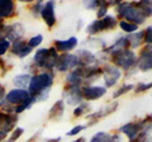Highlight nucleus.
I'll list each match as a JSON object with an SVG mask.
<instances>
[{"mask_svg": "<svg viewBox=\"0 0 152 142\" xmlns=\"http://www.w3.org/2000/svg\"><path fill=\"white\" fill-rule=\"evenodd\" d=\"M47 55H48V48H39V50H37L36 53H34V57H33V65H34L36 67L43 69V65H45Z\"/></svg>", "mask_w": 152, "mask_h": 142, "instance_id": "nucleus-21", "label": "nucleus"}, {"mask_svg": "<svg viewBox=\"0 0 152 142\" xmlns=\"http://www.w3.org/2000/svg\"><path fill=\"white\" fill-rule=\"evenodd\" d=\"M72 142H86V140H85L84 137H80V138H77L76 141H72Z\"/></svg>", "mask_w": 152, "mask_h": 142, "instance_id": "nucleus-38", "label": "nucleus"}, {"mask_svg": "<svg viewBox=\"0 0 152 142\" xmlns=\"http://www.w3.org/2000/svg\"><path fill=\"white\" fill-rule=\"evenodd\" d=\"M61 137H53V138H47L46 142H60Z\"/></svg>", "mask_w": 152, "mask_h": 142, "instance_id": "nucleus-37", "label": "nucleus"}, {"mask_svg": "<svg viewBox=\"0 0 152 142\" xmlns=\"http://www.w3.org/2000/svg\"><path fill=\"white\" fill-rule=\"evenodd\" d=\"M75 67H79V60H77V56L72 53L60 55L55 66V69L58 72H67L69 70H74Z\"/></svg>", "mask_w": 152, "mask_h": 142, "instance_id": "nucleus-4", "label": "nucleus"}, {"mask_svg": "<svg viewBox=\"0 0 152 142\" xmlns=\"http://www.w3.org/2000/svg\"><path fill=\"white\" fill-rule=\"evenodd\" d=\"M55 74L52 71H43L41 74L32 75L29 86H28V93L32 98H37L39 94L46 90H51V86L53 85Z\"/></svg>", "mask_w": 152, "mask_h": 142, "instance_id": "nucleus-1", "label": "nucleus"}, {"mask_svg": "<svg viewBox=\"0 0 152 142\" xmlns=\"http://www.w3.org/2000/svg\"><path fill=\"white\" fill-rule=\"evenodd\" d=\"M42 42H43V36L42 34H36V36H33L29 41H28V45H29V47L33 50V48H36V47L39 46Z\"/></svg>", "mask_w": 152, "mask_h": 142, "instance_id": "nucleus-27", "label": "nucleus"}, {"mask_svg": "<svg viewBox=\"0 0 152 142\" xmlns=\"http://www.w3.org/2000/svg\"><path fill=\"white\" fill-rule=\"evenodd\" d=\"M8 137V135L5 133V132H3V131H0V142H4L5 141V138Z\"/></svg>", "mask_w": 152, "mask_h": 142, "instance_id": "nucleus-36", "label": "nucleus"}, {"mask_svg": "<svg viewBox=\"0 0 152 142\" xmlns=\"http://www.w3.org/2000/svg\"><path fill=\"white\" fill-rule=\"evenodd\" d=\"M23 133H24V130H23L22 127H15V130L9 133V136L7 137L4 142H17L22 137Z\"/></svg>", "mask_w": 152, "mask_h": 142, "instance_id": "nucleus-22", "label": "nucleus"}, {"mask_svg": "<svg viewBox=\"0 0 152 142\" xmlns=\"http://www.w3.org/2000/svg\"><path fill=\"white\" fill-rule=\"evenodd\" d=\"M134 88L132 84H124V85H122V86L118 89V90L113 94V98H118V97H121V95H123V94H126V93H128L129 90H132V89Z\"/></svg>", "mask_w": 152, "mask_h": 142, "instance_id": "nucleus-28", "label": "nucleus"}, {"mask_svg": "<svg viewBox=\"0 0 152 142\" xmlns=\"http://www.w3.org/2000/svg\"><path fill=\"white\" fill-rule=\"evenodd\" d=\"M10 50H12V53L15 55L19 59L27 57V56H29L31 52H32V48L29 47V45H28V41H24L23 38L14 41L10 46Z\"/></svg>", "mask_w": 152, "mask_h": 142, "instance_id": "nucleus-12", "label": "nucleus"}, {"mask_svg": "<svg viewBox=\"0 0 152 142\" xmlns=\"http://www.w3.org/2000/svg\"><path fill=\"white\" fill-rule=\"evenodd\" d=\"M118 14L121 17L126 18L128 22H134V24H142L146 20V15L141 9L137 7V4L134 3H119L118 4Z\"/></svg>", "mask_w": 152, "mask_h": 142, "instance_id": "nucleus-2", "label": "nucleus"}, {"mask_svg": "<svg viewBox=\"0 0 152 142\" xmlns=\"http://www.w3.org/2000/svg\"><path fill=\"white\" fill-rule=\"evenodd\" d=\"M83 98L86 100H96V99L102 98L104 94L107 93V88L104 86H85L83 90Z\"/></svg>", "mask_w": 152, "mask_h": 142, "instance_id": "nucleus-14", "label": "nucleus"}, {"mask_svg": "<svg viewBox=\"0 0 152 142\" xmlns=\"http://www.w3.org/2000/svg\"><path fill=\"white\" fill-rule=\"evenodd\" d=\"M112 136L107 133V132H98L96 135L93 136V138L90 142H110Z\"/></svg>", "mask_w": 152, "mask_h": 142, "instance_id": "nucleus-23", "label": "nucleus"}, {"mask_svg": "<svg viewBox=\"0 0 152 142\" xmlns=\"http://www.w3.org/2000/svg\"><path fill=\"white\" fill-rule=\"evenodd\" d=\"M150 89H152V81L146 84V83H140L138 85L136 86V93H143L146 90H150Z\"/></svg>", "mask_w": 152, "mask_h": 142, "instance_id": "nucleus-31", "label": "nucleus"}, {"mask_svg": "<svg viewBox=\"0 0 152 142\" xmlns=\"http://www.w3.org/2000/svg\"><path fill=\"white\" fill-rule=\"evenodd\" d=\"M77 42L79 40L76 37H70L69 40H65V41H61V40H57L55 41V48L56 51H60V52H64V53H67L69 51H72L76 48L77 46Z\"/></svg>", "mask_w": 152, "mask_h": 142, "instance_id": "nucleus-15", "label": "nucleus"}, {"mask_svg": "<svg viewBox=\"0 0 152 142\" xmlns=\"http://www.w3.org/2000/svg\"><path fill=\"white\" fill-rule=\"evenodd\" d=\"M137 66L142 71L152 70V45H147L142 50L138 60H137Z\"/></svg>", "mask_w": 152, "mask_h": 142, "instance_id": "nucleus-10", "label": "nucleus"}, {"mask_svg": "<svg viewBox=\"0 0 152 142\" xmlns=\"http://www.w3.org/2000/svg\"><path fill=\"white\" fill-rule=\"evenodd\" d=\"M55 9H56L55 1H46L43 4V8H42V12H41L42 19L45 20V23L50 28H52V27L56 24V13H55Z\"/></svg>", "mask_w": 152, "mask_h": 142, "instance_id": "nucleus-9", "label": "nucleus"}, {"mask_svg": "<svg viewBox=\"0 0 152 142\" xmlns=\"http://www.w3.org/2000/svg\"><path fill=\"white\" fill-rule=\"evenodd\" d=\"M103 75H104V80H105V86L107 88H112L117 84V81L121 79L122 72L121 70L114 65H107L103 70Z\"/></svg>", "mask_w": 152, "mask_h": 142, "instance_id": "nucleus-8", "label": "nucleus"}, {"mask_svg": "<svg viewBox=\"0 0 152 142\" xmlns=\"http://www.w3.org/2000/svg\"><path fill=\"white\" fill-rule=\"evenodd\" d=\"M31 79H32V74L23 72V74H19V75H15V76H14L13 84H14V86H15V89H23V90H27V88L29 86Z\"/></svg>", "mask_w": 152, "mask_h": 142, "instance_id": "nucleus-17", "label": "nucleus"}, {"mask_svg": "<svg viewBox=\"0 0 152 142\" xmlns=\"http://www.w3.org/2000/svg\"><path fill=\"white\" fill-rule=\"evenodd\" d=\"M107 10H108V3L105 1H100L99 3V7H98V13H96V15L98 18H104V17H107Z\"/></svg>", "mask_w": 152, "mask_h": 142, "instance_id": "nucleus-29", "label": "nucleus"}, {"mask_svg": "<svg viewBox=\"0 0 152 142\" xmlns=\"http://www.w3.org/2000/svg\"><path fill=\"white\" fill-rule=\"evenodd\" d=\"M145 33V37H143V40L147 45H152V27H148L146 31H143Z\"/></svg>", "mask_w": 152, "mask_h": 142, "instance_id": "nucleus-33", "label": "nucleus"}, {"mask_svg": "<svg viewBox=\"0 0 152 142\" xmlns=\"http://www.w3.org/2000/svg\"><path fill=\"white\" fill-rule=\"evenodd\" d=\"M85 128H86V126H76L71 131L67 132V136H75V135H77L79 132H81L83 130H85Z\"/></svg>", "mask_w": 152, "mask_h": 142, "instance_id": "nucleus-34", "label": "nucleus"}, {"mask_svg": "<svg viewBox=\"0 0 152 142\" xmlns=\"http://www.w3.org/2000/svg\"><path fill=\"white\" fill-rule=\"evenodd\" d=\"M64 98L65 103H67L69 105H75V104H80L83 100V93L80 86H69L65 89L64 91Z\"/></svg>", "mask_w": 152, "mask_h": 142, "instance_id": "nucleus-11", "label": "nucleus"}, {"mask_svg": "<svg viewBox=\"0 0 152 142\" xmlns=\"http://www.w3.org/2000/svg\"><path fill=\"white\" fill-rule=\"evenodd\" d=\"M86 109H88V104H85V103L80 104L79 107H76V108H75V111H74V116H75V117H80V116H83L84 113L86 112Z\"/></svg>", "mask_w": 152, "mask_h": 142, "instance_id": "nucleus-32", "label": "nucleus"}, {"mask_svg": "<svg viewBox=\"0 0 152 142\" xmlns=\"http://www.w3.org/2000/svg\"><path fill=\"white\" fill-rule=\"evenodd\" d=\"M137 7L145 13L146 17L152 14V0L151 1H140V3H137Z\"/></svg>", "mask_w": 152, "mask_h": 142, "instance_id": "nucleus-24", "label": "nucleus"}, {"mask_svg": "<svg viewBox=\"0 0 152 142\" xmlns=\"http://www.w3.org/2000/svg\"><path fill=\"white\" fill-rule=\"evenodd\" d=\"M10 46H12V43L9 41H7V40L0 41V57H1L3 55H5L7 52L10 50Z\"/></svg>", "mask_w": 152, "mask_h": 142, "instance_id": "nucleus-30", "label": "nucleus"}, {"mask_svg": "<svg viewBox=\"0 0 152 142\" xmlns=\"http://www.w3.org/2000/svg\"><path fill=\"white\" fill-rule=\"evenodd\" d=\"M113 62L115 64V66H119L124 70H129L137 65V57L134 52H132L131 50H122L113 53Z\"/></svg>", "mask_w": 152, "mask_h": 142, "instance_id": "nucleus-3", "label": "nucleus"}, {"mask_svg": "<svg viewBox=\"0 0 152 142\" xmlns=\"http://www.w3.org/2000/svg\"><path fill=\"white\" fill-rule=\"evenodd\" d=\"M143 37H145L143 31H140L136 33H131L129 36L126 37V40H127V43L132 48H136V47H138L142 42H143Z\"/></svg>", "mask_w": 152, "mask_h": 142, "instance_id": "nucleus-20", "label": "nucleus"}, {"mask_svg": "<svg viewBox=\"0 0 152 142\" xmlns=\"http://www.w3.org/2000/svg\"><path fill=\"white\" fill-rule=\"evenodd\" d=\"M119 27L124 32H127V33H133V32L137 31V28H138V26H137V24H134V23H129L127 20H122L119 23Z\"/></svg>", "mask_w": 152, "mask_h": 142, "instance_id": "nucleus-25", "label": "nucleus"}, {"mask_svg": "<svg viewBox=\"0 0 152 142\" xmlns=\"http://www.w3.org/2000/svg\"><path fill=\"white\" fill-rule=\"evenodd\" d=\"M32 97L29 95L28 90H23V89H12L5 94V104L12 107H17L20 104L29 100Z\"/></svg>", "mask_w": 152, "mask_h": 142, "instance_id": "nucleus-6", "label": "nucleus"}, {"mask_svg": "<svg viewBox=\"0 0 152 142\" xmlns=\"http://www.w3.org/2000/svg\"><path fill=\"white\" fill-rule=\"evenodd\" d=\"M65 112V102L64 100H58L56 102L52 108L50 109V114H48V119L51 121H58L61 117L64 116Z\"/></svg>", "mask_w": 152, "mask_h": 142, "instance_id": "nucleus-18", "label": "nucleus"}, {"mask_svg": "<svg viewBox=\"0 0 152 142\" xmlns=\"http://www.w3.org/2000/svg\"><path fill=\"white\" fill-rule=\"evenodd\" d=\"M99 3L100 1H95V0H90V1H85L84 5L88 9H96L99 7Z\"/></svg>", "mask_w": 152, "mask_h": 142, "instance_id": "nucleus-35", "label": "nucleus"}, {"mask_svg": "<svg viewBox=\"0 0 152 142\" xmlns=\"http://www.w3.org/2000/svg\"><path fill=\"white\" fill-rule=\"evenodd\" d=\"M85 80L84 78V70L83 67H76L71 72L67 74L66 76V81H67L69 86H80Z\"/></svg>", "mask_w": 152, "mask_h": 142, "instance_id": "nucleus-16", "label": "nucleus"}, {"mask_svg": "<svg viewBox=\"0 0 152 142\" xmlns=\"http://www.w3.org/2000/svg\"><path fill=\"white\" fill-rule=\"evenodd\" d=\"M3 62H4V61H1V59H0V65H3Z\"/></svg>", "mask_w": 152, "mask_h": 142, "instance_id": "nucleus-40", "label": "nucleus"}, {"mask_svg": "<svg viewBox=\"0 0 152 142\" xmlns=\"http://www.w3.org/2000/svg\"><path fill=\"white\" fill-rule=\"evenodd\" d=\"M17 14V5L12 0H0V19L5 20Z\"/></svg>", "mask_w": 152, "mask_h": 142, "instance_id": "nucleus-13", "label": "nucleus"}, {"mask_svg": "<svg viewBox=\"0 0 152 142\" xmlns=\"http://www.w3.org/2000/svg\"><path fill=\"white\" fill-rule=\"evenodd\" d=\"M43 4H45L43 1H37V3L33 4V7L31 8V13L34 18L41 17V12H42V8H43Z\"/></svg>", "mask_w": 152, "mask_h": 142, "instance_id": "nucleus-26", "label": "nucleus"}, {"mask_svg": "<svg viewBox=\"0 0 152 142\" xmlns=\"http://www.w3.org/2000/svg\"><path fill=\"white\" fill-rule=\"evenodd\" d=\"M3 91H5V88L3 86V84L0 83V93H3Z\"/></svg>", "mask_w": 152, "mask_h": 142, "instance_id": "nucleus-39", "label": "nucleus"}, {"mask_svg": "<svg viewBox=\"0 0 152 142\" xmlns=\"http://www.w3.org/2000/svg\"><path fill=\"white\" fill-rule=\"evenodd\" d=\"M17 122H18L17 114L0 111V131H3V132H5L7 135H9L10 132L15 130Z\"/></svg>", "mask_w": 152, "mask_h": 142, "instance_id": "nucleus-7", "label": "nucleus"}, {"mask_svg": "<svg viewBox=\"0 0 152 142\" xmlns=\"http://www.w3.org/2000/svg\"><path fill=\"white\" fill-rule=\"evenodd\" d=\"M117 26V19L114 17H110V15H107L102 18V19H98L93 22L88 27L86 32L89 34H96V33H100L105 29H112Z\"/></svg>", "mask_w": 152, "mask_h": 142, "instance_id": "nucleus-5", "label": "nucleus"}, {"mask_svg": "<svg viewBox=\"0 0 152 142\" xmlns=\"http://www.w3.org/2000/svg\"><path fill=\"white\" fill-rule=\"evenodd\" d=\"M117 108H118V103H113V104H110V105H108V107H104L103 109L98 111L96 113L89 114L88 118L89 119H93V121H98V119H100V118H103V117L109 116L110 113H113L114 111H115Z\"/></svg>", "mask_w": 152, "mask_h": 142, "instance_id": "nucleus-19", "label": "nucleus"}]
</instances>
